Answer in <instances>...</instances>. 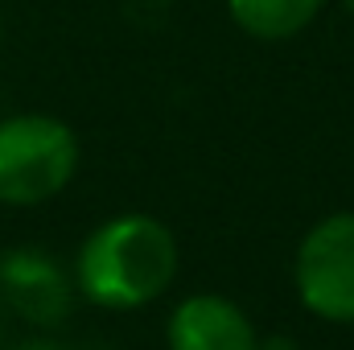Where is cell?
Here are the masks:
<instances>
[{
	"label": "cell",
	"instance_id": "cell-7",
	"mask_svg": "<svg viewBox=\"0 0 354 350\" xmlns=\"http://www.w3.org/2000/svg\"><path fill=\"white\" fill-rule=\"evenodd\" d=\"M256 350H301L297 347V338H288V334H268L256 342Z\"/></svg>",
	"mask_w": 354,
	"mask_h": 350
},
{
	"label": "cell",
	"instance_id": "cell-8",
	"mask_svg": "<svg viewBox=\"0 0 354 350\" xmlns=\"http://www.w3.org/2000/svg\"><path fill=\"white\" fill-rule=\"evenodd\" d=\"M12 350H66V347H58V342H50V338H29V342H17Z\"/></svg>",
	"mask_w": 354,
	"mask_h": 350
},
{
	"label": "cell",
	"instance_id": "cell-3",
	"mask_svg": "<svg viewBox=\"0 0 354 350\" xmlns=\"http://www.w3.org/2000/svg\"><path fill=\"white\" fill-rule=\"evenodd\" d=\"M292 284L313 317L334 326L354 322V210H334L301 235Z\"/></svg>",
	"mask_w": 354,
	"mask_h": 350
},
{
	"label": "cell",
	"instance_id": "cell-6",
	"mask_svg": "<svg viewBox=\"0 0 354 350\" xmlns=\"http://www.w3.org/2000/svg\"><path fill=\"white\" fill-rule=\"evenodd\" d=\"M231 25L252 42H292L330 8V0H223Z\"/></svg>",
	"mask_w": 354,
	"mask_h": 350
},
{
	"label": "cell",
	"instance_id": "cell-4",
	"mask_svg": "<svg viewBox=\"0 0 354 350\" xmlns=\"http://www.w3.org/2000/svg\"><path fill=\"white\" fill-rule=\"evenodd\" d=\"M0 301L29 326H58L75 301V276L41 248H8L0 256Z\"/></svg>",
	"mask_w": 354,
	"mask_h": 350
},
{
	"label": "cell",
	"instance_id": "cell-1",
	"mask_svg": "<svg viewBox=\"0 0 354 350\" xmlns=\"http://www.w3.org/2000/svg\"><path fill=\"white\" fill-rule=\"evenodd\" d=\"M174 231L140 210L103 219L75 256V288L99 309H145L153 305L177 276Z\"/></svg>",
	"mask_w": 354,
	"mask_h": 350
},
{
	"label": "cell",
	"instance_id": "cell-10",
	"mask_svg": "<svg viewBox=\"0 0 354 350\" xmlns=\"http://www.w3.org/2000/svg\"><path fill=\"white\" fill-rule=\"evenodd\" d=\"M0 42H4V25H0Z\"/></svg>",
	"mask_w": 354,
	"mask_h": 350
},
{
	"label": "cell",
	"instance_id": "cell-5",
	"mask_svg": "<svg viewBox=\"0 0 354 350\" xmlns=\"http://www.w3.org/2000/svg\"><path fill=\"white\" fill-rule=\"evenodd\" d=\"M256 342H260V330L223 293L181 297L165 322L169 350H256Z\"/></svg>",
	"mask_w": 354,
	"mask_h": 350
},
{
	"label": "cell",
	"instance_id": "cell-2",
	"mask_svg": "<svg viewBox=\"0 0 354 350\" xmlns=\"http://www.w3.org/2000/svg\"><path fill=\"white\" fill-rule=\"evenodd\" d=\"M79 136L50 111L0 116V206H41L79 174Z\"/></svg>",
	"mask_w": 354,
	"mask_h": 350
},
{
	"label": "cell",
	"instance_id": "cell-9",
	"mask_svg": "<svg viewBox=\"0 0 354 350\" xmlns=\"http://www.w3.org/2000/svg\"><path fill=\"white\" fill-rule=\"evenodd\" d=\"M338 4H342V12H346V17L354 21V0H338Z\"/></svg>",
	"mask_w": 354,
	"mask_h": 350
}]
</instances>
